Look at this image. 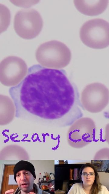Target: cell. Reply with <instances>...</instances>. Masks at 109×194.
I'll return each instance as SVG.
<instances>
[{
  "instance_id": "1",
  "label": "cell",
  "mask_w": 109,
  "mask_h": 194,
  "mask_svg": "<svg viewBox=\"0 0 109 194\" xmlns=\"http://www.w3.org/2000/svg\"><path fill=\"white\" fill-rule=\"evenodd\" d=\"M9 92L18 118L69 125L83 115L78 89L63 69L33 65Z\"/></svg>"
},
{
  "instance_id": "2",
  "label": "cell",
  "mask_w": 109,
  "mask_h": 194,
  "mask_svg": "<svg viewBox=\"0 0 109 194\" xmlns=\"http://www.w3.org/2000/svg\"><path fill=\"white\" fill-rule=\"evenodd\" d=\"M35 57L41 66L59 69L65 67L69 63L71 53L65 44L52 40L41 45L36 51Z\"/></svg>"
},
{
  "instance_id": "3",
  "label": "cell",
  "mask_w": 109,
  "mask_h": 194,
  "mask_svg": "<svg viewBox=\"0 0 109 194\" xmlns=\"http://www.w3.org/2000/svg\"><path fill=\"white\" fill-rule=\"evenodd\" d=\"M80 37L83 43L91 48L101 49L109 45V23L101 18L90 20L81 27Z\"/></svg>"
},
{
  "instance_id": "4",
  "label": "cell",
  "mask_w": 109,
  "mask_h": 194,
  "mask_svg": "<svg viewBox=\"0 0 109 194\" xmlns=\"http://www.w3.org/2000/svg\"><path fill=\"white\" fill-rule=\"evenodd\" d=\"M43 20L40 13L30 8L21 9L15 14L14 27L16 33L25 39H31L37 36L41 31Z\"/></svg>"
},
{
  "instance_id": "5",
  "label": "cell",
  "mask_w": 109,
  "mask_h": 194,
  "mask_svg": "<svg viewBox=\"0 0 109 194\" xmlns=\"http://www.w3.org/2000/svg\"><path fill=\"white\" fill-rule=\"evenodd\" d=\"M109 90L104 84L95 82L87 85L81 95L82 108L91 113L103 111L109 103Z\"/></svg>"
},
{
  "instance_id": "6",
  "label": "cell",
  "mask_w": 109,
  "mask_h": 194,
  "mask_svg": "<svg viewBox=\"0 0 109 194\" xmlns=\"http://www.w3.org/2000/svg\"><path fill=\"white\" fill-rule=\"evenodd\" d=\"M0 82L7 86L19 84L26 76L28 70L25 62L15 56H8L0 63Z\"/></svg>"
},
{
  "instance_id": "7",
  "label": "cell",
  "mask_w": 109,
  "mask_h": 194,
  "mask_svg": "<svg viewBox=\"0 0 109 194\" xmlns=\"http://www.w3.org/2000/svg\"><path fill=\"white\" fill-rule=\"evenodd\" d=\"M72 124L67 135L68 141L70 145L75 148H81L92 141L94 135L95 125L91 118L82 117Z\"/></svg>"
},
{
  "instance_id": "8",
  "label": "cell",
  "mask_w": 109,
  "mask_h": 194,
  "mask_svg": "<svg viewBox=\"0 0 109 194\" xmlns=\"http://www.w3.org/2000/svg\"><path fill=\"white\" fill-rule=\"evenodd\" d=\"M13 172L15 180L21 191L25 193L31 192L36 179L33 165L26 161H20L15 165Z\"/></svg>"
},
{
  "instance_id": "9",
  "label": "cell",
  "mask_w": 109,
  "mask_h": 194,
  "mask_svg": "<svg viewBox=\"0 0 109 194\" xmlns=\"http://www.w3.org/2000/svg\"><path fill=\"white\" fill-rule=\"evenodd\" d=\"M108 1L106 0H74L77 9L85 15L93 16L102 13L107 8Z\"/></svg>"
},
{
  "instance_id": "10",
  "label": "cell",
  "mask_w": 109,
  "mask_h": 194,
  "mask_svg": "<svg viewBox=\"0 0 109 194\" xmlns=\"http://www.w3.org/2000/svg\"><path fill=\"white\" fill-rule=\"evenodd\" d=\"M16 109L13 100L7 96L1 95V125H6L12 122L16 116Z\"/></svg>"
}]
</instances>
